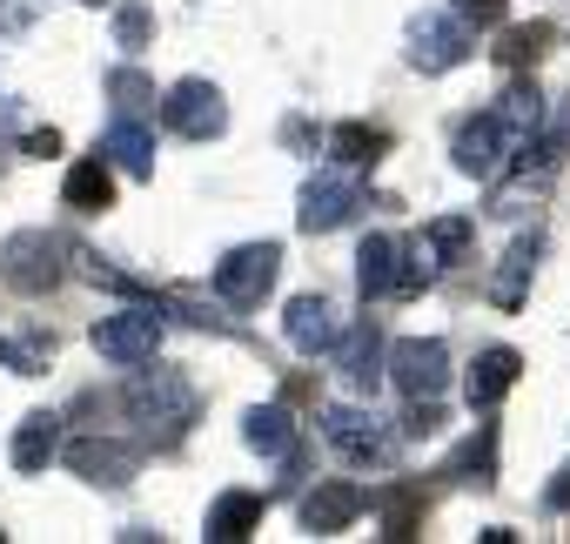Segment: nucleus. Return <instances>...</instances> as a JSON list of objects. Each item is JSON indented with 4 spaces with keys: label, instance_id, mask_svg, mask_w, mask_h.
Segmentation results:
<instances>
[{
    "label": "nucleus",
    "instance_id": "f257e3e1",
    "mask_svg": "<svg viewBox=\"0 0 570 544\" xmlns=\"http://www.w3.org/2000/svg\"><path fill=\"white\" fill-rule=\"evenodd\" d=\"M128 410H135V424H148L161 444H175L188 424H195V383L181 377V370H141V377H128Z\"/></svg>",
    "mask_w": 570,
    "mask_h": 544
},
{
    "label": "nucleus",
    "instance_id": "f03ea898",
    "mask_svg": "<svg viewBox=\"0 0 570 544\" xmlns=\"http://www.w3.org/2000/svg\"><path fill=\"white\" fill-rule=\"evenodd\" d=\"M356 283H363V297H416L430 283V262L403 235H370L356 249Z\"/></svg>",
    "mask_w": 570,
    "mask_h": 544
},
{
    "label": "nucleus",
    "instance_id": "7ed1b4c3",
    "mask_svg": "<svg viewBox=\"0 0 570 544\" xmlns=\"http://www.w3.org/2000/svg\"><path fill=\"white\" fill-rule=\"evenodd\" d=\"M275 269H282V249L275 242H242L215 262V297L228 310H255L268 290H275Z\"/></svg>",
    "mask_w": 570,
    "mask_h": 544
},
{
    "label": "nucleus",
    "instance_id": "20e7f679",
    "mask_svg": "<svg viewBox=\"0 0 570 544\" xmlns=\"http://www.w3.org/2000/svg\"><path fill=\"white\" fill-rule=\"evenodd\" d=\"M0 276H8L21 297H48L61 283V242L48 229H21L8 235V249H0Z\"/></svg>",
    "mask_w": 570,
    "mask_h": 544
},
{
    "label": "nucleus",
    "instance_id": "39448f33",
    "mask_svg": "<svg viewBox=\"0 0 570 544\" xmlns=\"http://www.w3.org/2000/svg\"><path fill=\"white\" fill-rule=\"evenodd\" d=\"M323 437L350 457V464H383L396 450L390 424L376 410H356V404H323Z\"/></svg>",
    "mask_w": 570,
    "mask_h": 544
},
{
    "label": "nucleus",
    "instance_id": "423d86ee",
    "mask_svg": "<svg viewBox=\"0 0 570 544\" xmlns=\"http://www.w3.org/2000/svg\"><path fill=\"white\" fill-rule=\"evenodd\" d=\"M356 208H363V182L343 175V168H323V175L303 182V208H296V222H303L309 235H330V229H343Z\"/></svg>",
    "mask_w": 570,
    "mask_h": 544
},
{
    "label": "nucleus",
    "instance_id": "0eeeda50",
    "mask_svg": "<svg viewBox=\"0 0 570 544\" xmlns=\"http://www.w3.org/2000/svg\"><path fill=\"white\" fill-rule=\"evenodd\" d=\"M463 55H470V21H456V14H416L410 21V68L450 75Z\"/></svg>",
    "mask_w": 570,
    "mask_h": 544
},
{
    "label": "nucleus",
    "instance_id": "6e6552de",
    "mask_svg": "<svg viewBox=\"0 0 570 544\" xmlns=\"http://www.w3.org/2000/svg\"><path fill=\"white\" fill-rule=\"evenodd\" d=\"M390 377H396L403 397H443V383H450V350H443V337H403V343L390 350Z\"/></svg>",
    "mask_w": 570,
    "mask_h": 544
},
{
    "label": "nucleus",
    "instance_id": "1a4fd4ad",
    "mask_svg": "<svg viewBox=\"0 0 570 544\" xmlns=\"http://www.w3.org/2000/svg\"><path fill=\"white\" fill-rule=\"evenodd\" d=\"M161 122H168L175 135H188V142L222 135V128H228L222 88H208V81H175V88H168V101H161Z\"/></svg>",
    "mask_w": 570,
    "mask_h": 544
},
{
    "label": "nucleus",
    "instance_id": "9d476101",
    "mask_svg": "<svg viewBox=\"0 0 570 544\" xmlns=\"http://www.w3.org/2000/svg\"><path fill=\"white\" fill-rule=\"evenodd\" d=\"M95 350H101L108 363H155V350H161V317H155V310L101 317V323H95Z\"/></svg>",
    "mask_w": 570,
    "mask_h": 544
},
{
    "label": "nucleus",
    "instance_id": "9b49d317",
    "mask_svg": "<svg viewBox=\"0 0 570 544\" xmlns=\"http://www.w3.org/2000/svg\"><path fill=\"white\" fill-rule=\"evenodd\" d=\"M510 155H517V135H510L497 115H476V122L456 135V168H463V175H476V182H497Z\"/></svg>",
    "mask_w": 570,
    "mask_h": 544
},
{
    "label": "nucleus",
    "instance_id": "f8f14e48",
    "mask_svg": "<svg viewBox=\"0 0 570 544\" xmlns=\"http://www.w3.org/2000/svg\"><path fill=\"white\" fill-rule=\"evenodd\" d=\"M363 511H370V490H363V484H350V477H330V484H316V490L303 497V524H309L316 537L350 531Z\"/></svg>",
    "mask_w": 570,
    "mask_h": 544
},
{
    "label": "nucleus",
    "instance_id": "ddd939ff",
    "mask_svg": "<svg viewBox=\"0 0 570 544\" xmlns=\"http://www.w3.org/2000/svg\"><path fill=\"white\" fill-rule=\"evenodd\" d=\"M282 330H289V343H296L303 357H330L336 337H343L350 323H343V310H336L330 297H296V303H289V323H282Z\"/></svg>",
    "mask_w": 570,
    "mask_h": 544
},
{
    "label": "nucleus",
    "instance_id": "4468645a",
    "mask_svg": "<svg viewBox=\"0 0 570 544\" xmlns=\"http://www.w3.org/2000/svg\"><path fill=\"white\" fill-rule=\"evenodd\" d=\"M68 464H75L88 484H128V477L141 470V450L121 444V437H81V444L68 450Z\"/></svg>",
    "mask_w": 570,
    "mask_h": 544
},
{
    "label": "nucleus",
    "instance_id": "2eb2a0df",
    "mask_svg": "<svg viewBox=\"0 0 570 544\" xmlns=\"http://www.w3.org/2000/svg\"><path fill=\"white\" fill-rule=\"evenodd\" d=\"M517 377H523V357L517 350H483L476 363H470V377H463V397H470V410H490V404H503L510 390H517Z\"/></svg>",
    "mask_w": 570,
    "mask_h": 544
},
{
    "label": "nucleus",
    "instance_id": "dca6fc26",
    "mask_svg": "<svg viewBox=\"0 0 570 544\" xmlns=\"http://www.w3.org/2000/svg\"><path fill=\"white\" fill-rule=\"evenodd\" d=\"M336 370L356 383V390H376L383 383V330L376 323H356L336 337Z\"/></svg>",
    "mask_w": 570,
    "mask_h": 544
},
{
    "label": "nucleus",
    "instance_id": "f3484780",
    "mask_svg": "<svg viewBox=\"0 0 570 544\" xmlns=\"http://www.w3.org/2000/svg\"><path fill=\"white\" fill-rule=\"evenodd\" d=\"M101 155L128 175H155V128H141L135 115H115L108 135H101Z\"/></svg>",
    "mask_w": 570,
    "mask_h": 544
},
{
    "label": "nucleus",
    "instance_id": "a211bd4d",
    "mask_svg": "<svg viewBox=\"0 0 570 544\" xmlns=\"http://www.w3.org/2000/svg\"><path fill=\"white\" fill-rule=\"evenodd\" d=\"M61 450V417L55 410H28L14 430V470H48Z\"/></svg>",
    "mask_w": 570,
    "mask_h": 544
},
{
    "label": "nucleus",
    "instance_id": "6ab92c4d",
    "mask_svg": "<svg viewBox=\"0 0 570 544\" xmlns=\"http://www.w3.org/2000/svg\"><path fill=\"white\" fill-rule=\"evenodd\" d=\"M262 524V497L255 490H222L215 504H208V537L215 544H235V537H248Z\"/></svg>",
    "mask_w": 570,
    "mask_h": 544
},
{
    "label": "nucleus",
    "instance_id": "aec40b11",
    "mask_svg": "<svg viewBox=\"0 0 570 544\" xmlns=\"http://www.w3.org/2000/svg\"><path fill=\"white\" fill-rule=\"evenodd\" d=\"M242 437H248V450H262V457H289V450H296V417L282 410V404H255Z\"/></svg>",
    "mask_w": 570,
    "mask_h": 544
},
{
    "label": "nucleus",
    "instance_id": "412c9836",
    "mask_svg": "<svg viewBox=\"0 0 570 544\" xmlns=\"http://www.w3.org/2000/svg\"><path fill=\"white\" fill-rule=\"evenodd\" d=\"M490 115L517 135V155H523V148H530V135L543 128V101H537V88H530V81H510V88H503V101H497Z\"/></svg>",
    "mask_w": 570,
    "mask_h": 544
},
{
    "label": "nucleus",
    "instance_id": "4be33fe9",
    "mask_svg": "<svg viewBox=\"0 0 570 544\" xmlns=\"http://www.w3.org/2000/svg\"><path fill=\"white\" fill-rule=\"evenodd\" d=\"M61 195H68V208H88V215H95V208H108V202H115V175H108V155H88V162H75Z\"/></svg>",
    "mask_w": 570,
    "mask_h": 544
},
{
    "label": "nucleus",
    "instance_id": "5701e85b",
    "mask_svg": "<svg viewBox=\"0 0 570 544\" xmlns=\"http://www.w3.org/2000/svg\"><path fill=\"white\" fill-rule=\"evenodd\" d=\"M470 242H476V222H470V215H436L416 249H423V262H463Z\"/></svg>",
    "mask_w": 570,
    "mask_h": 544
},
{
    "label": "nucleus",
    "instance_id": "b1692460",
    "mask_svg": "<svg viewBox=\"0 0 570 544\" xmlns=\"http://www.w3.org/2000/svg\"><path fill=\"white\" fill-rule=\"evenodd\" d=\"M450 477H463V484H497V424H476V437H463V450L450 457Z\"/></svg>",
    "mask_w": 570,
    "mask_h": 544
},
{
    "label": "nucleus",
    "instance_id": "393cba45",
    "mask_svg": "<svg viewBox=\"0 0 570 544\" xmlns=\"http://www.w3.org/2000/svg\"><path fill=\"white\" fill-rule=\"evenodd\" d=\"M537 235H523V242H510V255H503V269H497V283H490V297L503 303V310H517L523 303V283H530V269H537Z\"/></svg>",
    "mask_w": 570,
    "mask_h": 544
},
{
    "label": "nucleus",
    "instance_id": "a878e982",
    "mask_svg": "<svg viewBox=\"0 0 570 544\" xmlns=\"http://www.w3.org/2000/svg\"><path fill=\"white\" fill-rule=\"evenodd\" d=\"M48 357H55L48 330H0V363H8V370L35 377V370H48Z\"/></svg>",
    "mask_w": 570,
    "mask_h": 544
},
{
    "label": "nucleus",
    "instance_id": "bb28decb",
    "mask_svg": "<svg viewBox=\"0 0 570 544\" xmlns=\"http://www.w3.org/2000/svg\"><path fill=\"white\" fill-rule=\"evenodd\" d=\"M330 155L350 162V168H356V162H376V155H383V135L363 128V122H343V128H330Z\"/></svg>",
    "mask_w": 570,
    "mask_h": 544
},
{
    "label": "nucleus",
    "instance_id": "cd10ccee",
    "mask_svg": "<svg viewBox=\"0 0 570 544\" xmlns=\"http://www.w3.org/2000/svg\"><path fill=\"white\" fill-rule=\"evenodd\" d=\"M543 41H550V28H543V21H537V28H510L497 55H503V68H523V61H537V55H543Z\"/></svg>",
    "mask_w": 570,
    "mask_h": 544
},
{
    "label": "nucleus",
    "instance_id": "c85d7f7f",
    "mask_svg": "<svg viewBox=\"0 0 570 544\" xmlns=\"http://www.w3.org/2000/svg\"><path fill=\"white\" fill-rule=\"evenodd\" d=\"M370 504L383 511V531H390V537H410V531H416V497H410V490H383V497H370Z\"/></svg>",
    "mask_w": 570,
    "mask_h": 544
},
{
    "label": "nucleus",
    "instance_id": "c756f323",
    "mask_svg": "<svg viewBox=\"0 0 570 544\" xmlns=\"http://www.w3.org/2000/svg\"><path fill=\"white\" fill-rule=\"evenodd\" d=\"M148 35H155V14H148V8H121V14H115V41H121L128 55H141Z\"/></svg>",
    "mask_w": 570,
    "mask_h": 544
},
{
    "label": "nucleus",
    "instance_id": "7c9ffc66",
    "mask_svg": "<svg viewBox=\"0 0 570 544\" xmlns=\"http://www.w3.org/2000/svg\"><path fill=\"white\" fill-rule=\"evenodd\" d=\"M108 95H115V108H121V115H135V108H148V101H155V88H148V81H141L135 68L108 75Z\"/></svg>",
    "mask_w": 570,
    "mask_h": 544
},
{
    "label": "nucleus",
    "instance_id": "2f4dec72",
    "mask_svg": "<svg viewBox=\"0 0 570 544\" xmlns=\"http://www.w3.org/2000/svg\"><path fill=\"white\" fill-rule=\"evenodd\" d=\"M161 303H168V310H181V317H188L195 330H235V323H228L222 310H208V303H195V297H161Z\"/></svg>",
    "mask_w": 570,
    "mask_h": 544
},
{
    "label": "nucleus",
    "instance_id": "473e14b6",
    "mask_svg": "<svg viewBox=\"0 0 570 544\" xmlns=\"http://www.w3.org/2000/svg\"><path fill=\"white\" fill-rule=\"evenodd\" d=\"M456 21H476V28H497V21H503V0H456Z\"/></svg>",
    "mask_w": 570,
    "mask_h": 544
},
{
    "label": "nucleus",
    "instance_id": "72a5a7b5",
    "mask_svg": "<svg viewBox=\"0 0 570 544\" xmlns=\"http://www.w3.org/2000/svg\"><path fill=\"white\" fill-rule=\"evenodd\" d=\"M543 497H550V511H570V464L550 477V490H543Z\"/></svg>",
    "mask_w": 570,
    "mask_h": 544
},
{
    "label": "nucleus",
    "instance_id": "f704fd0d",
    "mask_svg": "<svg viewBox=\"0 0 570 544\" xmlns=\"http://www.w3.org/2000/svg\"><path fill=\"white\" fill-rule=\"evenodd\" d=\"M55 148H61V135H55V128H35V135H28V155H55Z\"/></svg>",
    "mask_w": 570,
    "mask_h": 544
},
{
    "label": "nucleus",
    "instance_id": "c9c22d12",
    "mask_svg": "<svg viewBox=\"0 0 570 544\" xmlns=\"http://www.w3.org/2000/svg\"><path fill=\"white\" fill-rule=\"evenodd\" d=\"M88 8H95V0H88Z\"/></svg>",
    "mask_w": 570,
    "mask_h": 544
}]
</instances>
